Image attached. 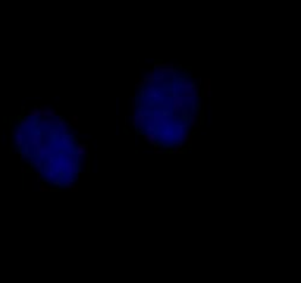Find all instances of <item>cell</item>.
I'll return each instance as SVG.
<instances>
[{"label": "cell", "instance_id": "7", "mask_svg": "<svg viewBox=\"0 0 301 283\" xmlns=\"http://www.w3.org/2000/svg\"><path fill=\"white\" fill-rule=\"evenodd\" d=\"M145 132H157V125L153 116L147 117V125H145Z\"/></svg>", "mask_w": 301, "mask_h": 283}, {"label": "cell", "instance_id": "10", "mask_svg": "<svg viewBox=\"0 0 301 283\" xmlns=\"http://www.w3.org/2000/svg\"><path fill=\"white\" fill-rule=\"evenodd\" d=\"M78 120H79V119H78V116H77V115L69 116V123H71V125H77V123H78Z\"/></svg>", "mask_w": 301, "mask_h": 283}, {"label": "cell", "instance_id": "5", "mask_svg": "<svg viewBox=\"0 0 301 283\" xmlns=\"http://www.w3.org/2000/svg\"><path fill=\"white\" fill-rule=\"evenodd\" d=\"M172 154H184L185 153V148H184V142H179V141H175L172 145H170V151Z\"/></svg>", "mask_w": 301, "mask_h": 283}, {"label": "cell", "instance_id": "1", "mask_svg": "<svg viewBox=\"0 0 301 283\" xmlns=\"http://www.w3.org/2000/svg\"><path fill=\"white\" fill-rule=\"evenodd\" d=\"M75 135L73 133H63V135H60L59 139H57V145L60 147V148H65V150H69V151H73L75 150Z\"/></svg>", "mask_w": 301, "mask_h": 283}, {"label": "cell", "instance_id": "16", "mask_svg": "<svg viewBox=\"0 0 301 283\" xmlns=\"http://www.w3.org/2000/svg\"><path fill=\"white\" fill-rule=\"evenodd\" d=\"M21 173L25 175V173H27V169H25V167H21Z\"/></svg>", "mask_w": 301, "mask_h": 283}, {"label": "cell", "instance_id": "14", "mask_svg": "<svg viewBox=\"0 0 301 283\" xmlns=\"http://www.w3.org/2000/svg\"><path fill=\"white\" fill-rule=\"evenodd\" d=\"M165 150H160V148H154V154H162Z\"/></svg>", "mask_w": 301, "mask_h": 283}, {"label": "cell", "instance_id": "6", "mask_svg": "<svg viewBox=\"0 0 301 283\" xmlns=\"http://www.w3.org/2000/svg\"><path fill=\"white\" fill-rule=\"evenodd\" d=\"M143 138H144V139H145L148 144H152L153 147L157 144V139H159V138H157V133H156V132H145V133L143 135Z\"/></svg>", "mask_w": 301, "mask_h": 283}, {"label": "cell", "instance_id": "4", "mask_svg": "<svg viewBox=\"0 0 301 283\" xmlns=\"http://www.w3.org/2000/svg\"><path fill=\"white\" fill-rule=\"evenodd\" d=\"M75 154H77V157L79 160L85 156H88V145L87 144H77V147H75Z\"/></svg>", "mask_w": 301, "mask_h": 283}, {"label": "cell", "instance_id": "9", "mask_svg": "<svg viewBox=\"0 0 301 283\" xmlns=\"http://www.w3.org/2000/svg\"><path fill=\"white\" fill-rule=\"evenodd\" d=\"M52 189H53V188L47 186L46 182H44V183H40V192H52Z\"/></svg>", "mask_w": 301, "mask_h": 283}, {"label": "cell", "instance_id": "13", "mask_svg": "<svg viewBox=\"0 0 301 283\" xmlns=\"http://www.w3.org/2000/svg\"><path fill=\"white\" fill-rule=\"evenodd\" d=\"M78 189H79V188H78V185H72V186H71V189H69V191H71V192H77V191H78Z\"/></svg>", "mask_w": 301, "mask_h": 283}, {"label": "cell", "instance_id": "8", "mask_svg": "<svg viewBox=\"0 0 301 283\" xmlns=\"http://www.w3.org/2000/svg\"><path fill=\"white\" fill-rule=\"evenodd\" d=\"M203 84H204V87H203L204 95L206 97H210L211 95V79L210 78H204L203 79Z\"/></svg>", "mask_w": 301, "mask_h": 283}, {"label": "cell", "instance_id": "15", "mask_svg": "<svg viewBox=\"0 0 301 283\" xmlns=\"http://www.w3.org/2000/svg\"><path fill=\"white\" fill-rule=\"evenodd\" d=\"M41 173H37V182H41Z\"/></svg>", "mask_w": 301, "mask_h": 283}, {"label": "cell", "instance_id": "3", "mask_svg": "<svg viewBox=\"0 0 301 283\" xmlns=\"http://www.w3.org/2000/svg\"><path fill=\"white\" fill-rule=\"evenodd\" d=\"M55 170H56V173L60 176V178H63L66 173H65V157L63 154H59L55 160Z\"/></svg>", "mask_w": 301, "mask_h": 283}, {"label": "cell", "instance_id": "12", "mask_svg": "<svg viewBox=\"0 0 301 283\" xmlns=\"http://www.w3.org/2000/svg\"><path fill=\"white\" fill-rule=\"evenodd\" d=\"M185 142H188V144H193V133H188V137H187V139H185Z\"/></svg>", "mask_w": 301, "mask_h": 283}, {"label": "cell", "instance_id": "2", "mask_svg": "<svg viewBox=\"0 0 301 283\" xmlns=\"http://www.w3.org/2000/svg\"><path fill=\"white\" fill-rule=\"evenodd\" d=\"M44 133L43 132H40V131H37V129H31V132H30V135H28V144L32 147H38V145H41L43 142H44Z\"/></svg>", "mask_w": 301, "mask_h": 283}, {"label": "cell", "instance_id": "11", "mask_svg": "<svg viewBox=\"0 0 301 283\" xmlns=\"http://www.w3.org/2000/svg\"><path fill=\"white\" fill-rule=\"evenodd\" d=\"M195 119H197V115L193 113V115L190 116V122H188V125H190V126H195Z\"/></svg>", "mask_w": 301, "mask_h": 283}]
</instances>
